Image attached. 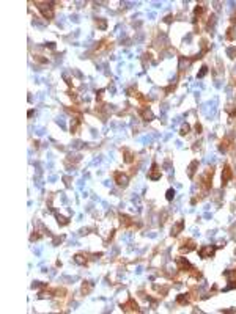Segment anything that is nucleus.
<instances>
[{"label":"nucleus","instance_id":"nucleus-1","mask_svg":"<svg viewBox=\"0 0 236 314\" xmlns=\"http://www.w3.org/2000/svg\"><path fill=\"white\" fill-rule=\"evenodd\" d=\"M38 5V10L41 11V14L44 16V19H52L54 17V8L51 5L54 3H46V2H36Z\"/></svg>","mask_w":236,"mask_h":314},{"label":"nucleus","instance_id":"nucleus-2","mask_svg":"<svg viewBox=\"0 0 236 314\" xmlns=\"http://www.w3.org/2000/svg\"><path fill=\"white\" fill-rule=\"evenodd\" d=\"M214 253H216V247H211V245L202 247V248L198 250L200 258H203V259H206V258H212V256H214Z\"/></svg>","mask_w":236,"mask_h":314},{"label":"nucleus","instance_id":"nucleus-3","mask_svg":"<svg viewBox=\"0 0 236 314\" xmlns=\"http://www.w3.org/2000/svg\"><path fill=\"white\" fill-rule=\"evenodd\" d=\"M176 264H178V269L184 270V272H191V270H194V265H192L186 258H178L176 259Z\"/></svg>","mask_w":236,"mask_h":314},{"label":"nucleus","instance_id":"nucleus-4","mask_svg":"<svg viewBox=\"0 0 236 314\" xmlns=\"http://www.w3.org/2000/svg\"><path fill=\"white\" fill-rule=\"evenodd\" d=\"M113 176H115V182H117V185H120V187H126V185H127V181H129V179H127L126 174H123L121 171H117Z\"/></svg>","mask_w":236,"mask_h":314},{"label":"nucleus","instance_id":"nucleus-5","mask_svg":"<svg viewBox=\"0 0 236 314\" xmlns=\"http://www.w3.org/2000/svg\"><path fill=\"white\" fill-rule=\"evenodd\" d=\"M137 308H139V306H137V303H135L134 298H129L126 303L121 305V309H123V311H137Z\"/></svg>","mask_w":236,"mask_h":314},{"label":"nucleus","instance_id":"nucleus-6","mask_svg":"<svg viewBox=\"0 0 236 314\" xmlns=\"http://www.w3.org/2000/svg\"><path fill=\"white\" fill-rule=\"evenodd\" d=\"M181 251H186V253H189V251H192V250H195V242L192 239H187V240H184L183 242V245H181V248H180Z\"/></svg>","mask_w":236,"mask_h":314},{"label":"nucleus","instance_id":"nucleus-7","mask_svg":"<svg viewBox=\"0 0 236 314\" xmlns=\"http://www.w3.org/2000/svg\"><path fill=\"white\" fill-rule=\"evenodd\" d=\"M233 177V170L230 168V165H225V168H223V173H222V185L227 184L228 181Z\"/></svg>","mask_w":236,"mask_h":314},{"label":"nucleus","instance_id":"nucleus-8","mask_svg":"<svg viewBox=\"0 0 236 314\" xmlns=\"http://www.w3.org/2000/svg\"><path fill=\"white\" fill-rule=\"evenodd\" d=\"M140 115H142V118L145 119V121H151V119H154V115H153V112L150 110L148 107H143L140 110Z\"/></svg>","mask_w":236,"mask_h":314},{"label":"nucleus","instance_id":"nucleus-9","mask_svg":"<svg viewBox=\"0 0 236 314\" xmlns=\"http://www.w3.org/2000/svg\"><path fill=\"white\" fill-rule=\"evenodd\" d=\"M148 177H150V179H153V181L161 179V170L157 171V165H156V164H153V166H151V173L148 174Z\"/></svg>","mask_w":236,"mask_h":314},{"label":"nucleus","instance_id":"nucleus-10","mask_svg":"<svg viewBox=\"0 0 236 314\" xmlns=\"http://www.w3.org/2000/svg\"><path fill=\"white\" fill-rule=\"evenodd\" d=\"M198 166V162L197 160H192L191 162V165H189V168H187V176L189 177H194V173H195V168Z\"/></svg>","mask_w":236,"mask_h":314},{"label":"nucleus","instance_id":"nucleus-11","mask_svg":"<svg viewBox=\"0 0 236 314\" xmlns=\"http://www.w3.org/2000/svg\"><path fill=\"white\" fill-rule=\"evenodd\" d=\"M183 228H184V222H178L175 226L172 228V236H176V234H180L181 231H183Z\"/></svg>","mask_w":236,"mask_h":314},{"label":"nucleus","instance_id":"nucleus-12","mask_svg":"<svg viewBox=\"0 0 236 314\" xmlns=\"http://www.w3.org/2000/svg\"><path fill=\"white\" fill-rule=\"evenodd\" d=\"M176 302L180 305H186L189 303V294H180V295L176 297Z\"/></svg>","mask_w":236,"mask_h":314},{"label":"nucleus","instance_id":"nucleus-13","mask_svg":"<svg viewBox=\"0 0 236 314\" xmlns=\"http://www.w3.org/2000/svg\"><path fill=\"white\" fill-rule=\"evenodd\" d=\"M55 217H57V222H58L60 226H66V225L69 223V218H66V217H63L60 214H55Z\"/></svg>","mask_w":236,"mask_h":314},{"label":"nucleus","instance_id":"nucleus-14","mask_svg":"<svg viewBox=\"0 0 236 314\" xmlns=\"http://www.w3.org/2000/svg\"><path fill=\"white\" fill-rule=\"evenodd\" d=\"M74 262H77V264H80V265H85V264H87V258H85L84 254H76V256H74Z\"/></svg>","mask_w":236,"mask_h":314},{"label":"nucleus","instance_id":"nucleus-15","mask_svg":"<svg viewBox=\"0 0 236 314\" xmlns=\"http://www.w3.org/2000/svg\"><path fill=\"white\" fill-rule=\"evenodd\" d=\"M79 126H80V119H79V118H76L74 121L71 123V132H72V134H76V132H77V129H79Z\"/></svg>","mask_w":236,"mask_h":314},{"label":"nucleus","instance_id":"nucleus-16","mask_svg":"<svg viewBox=\"0 0 236 314\" xmlns=\"http://www.w3.org/2000/svg\"><path fill=\"white\" fill-rule=\"evenodd\" d=\"M91 283H88V281H84V284H82V294H90V290H91Z\"/></svg>","mask_w":236,"mask_h":314},{"label":"nucleus","instance_id":"nucleus-17","mask_svg":"<svg viewBox=\"0 0 236 314\" xmlns=\"http://www.w3.org/2000/svg\"><path fill=\"white\" fill-rule=\"evenodd\" d=\"M123 151H125V160L127 162V164H131V162H132V152H131L129 149H126V148Z\"/></svg>","mask_w":236,"mask_h":314},{"label":"nucleus","instance_id":"nucleus-18","mask_svg":"<svg viewBox=\"0 0 236 314\" xmlns=\"http://www.w3.org/2000/svg\"><path fill=\"white\" fill-rule=\"evenodd\" d=\"M203 11H205V6L203 5H197L195 10H194V14H195V16H202Z\"/></svg>","mask_w":236,"mask_h":314},{"label":"nucleus","instance_id":"nucleus-19","mask_svg":"<svg viewBox=\"0 0 236 314\" xmlns=\"http://www.w3.org/2000/svg\"><path fill=\"white\" fill-rule=\"evenodd\" d=\"M173 196H175V190H173V189H168V190H167V196H165V198H167L168 201H172Z\"/></svg>","mask_w":236,"mask_h":314},{"label":"nucleus","instance_id":"nucleus-20","mask_svg":"<svg viewBox=\"0 0 236 314\" xmlns=\"http://www.w3.org/2000/svg\"><path fill=\"white\" fill-rule=\"evenodd\" d=\"M189 129H191V127H189V124H184V126L181 127L180 134H181V135H186V134H189Z\"/></svg>","mask_w":236,"mask_h":314},{"label":"nucleus","instance_id":"nucleus-21","mask_svg":"<svg viewBox=\"0 0 236 314\" xmlns=\"http://www.w3.org/2000/svg\"><path fill=\"white\" fill-rule=\"evenodd\" d=\"M96 24H98V27H99L101 30H106V27H107V24H106V21H104V19H99Z\"/></svg>","mask_w":236,"mask_h":314},{"label":"nucleus","instance_id":"nucleus-22","mask_svg":"<svg viewBox=\"0 0 236 314\" xmlns=\"http://www.w3.org/2000/svg\"><path fill=\"white\" fill-rule=\"evenodd\" d=\"M206 72H208V68H206V66H203V68H202V71L198 72V76H197V77H198V79H202V77L206 76Z\"/></svg>","mask_w":236,"mask_h":314},{"label":"nucleus","instance_id":"nucleus-23","mask_svg":"<svg viewBox=\"0 0 236 314\" xmlns=\"http://www.w3.org/2000/svg\"><path fill=\"white\" fill-rule=\"evenodd\" d=\"M35 60L40 63H47V58H41V55H35Z\"/></svg>","mask_w":236,"mask_h":314},{"label":"nucleus","instance_id":"nucleus-24","mask_svg":"<svg viewBox=\"0 0 236 314\" xmlns=\"http://www.w3.org/2000/svg\"><path fill=\"white\" fill-rule=\"evenodd\" d=\"M195 130H197V134H200V132H202V126H200L198 123L195 124Z\"/></svg>","mask_w":236,"mask_h":314},{"label":"nucleus","instance_id":"nucleus-25","mask_svg":"<svg viewBox=\"0 0 236 314\" xmlns=\"http://www.w3.org/2000/svg\"><path fill=\"white\" fill-rule=\"evenodd\" d=\"M46 46H47V47H51V49H55V44H54V42H47Z\"/></svg>","mask_w":236,"mask_h":314}]
</instances>
